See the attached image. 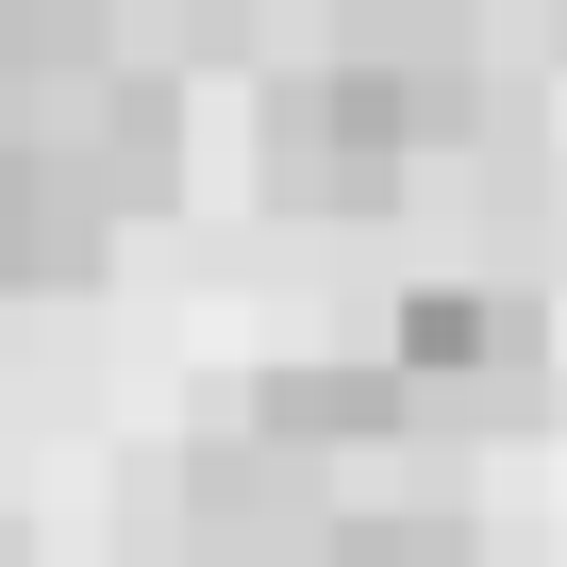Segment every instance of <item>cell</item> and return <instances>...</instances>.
<instances>
[{
  "instance_id": "obj_1",
  "label": "cell",
  "mask_w": 567,
  "mask_h": 567,
  "mask_svg": "<svg viewBox=\"0 0 567 567\" xmlns=\"http://www.w3.org/2000/svg\"><path fill=\"white\" fill-rule=\"evenodd\" d=\"M417 134H467V34H434V18L267 68V200H301V217H384Z\"/></svg>"
},
{
  "instance_id": "obj_2",
  "label": "cell",
  "mask_w": 567,
  "mask_h": 567,
  "mask_svg": "<svg viewBox=\"0 0 567 567\" xmlns=\"http://www.w3.org/2000/svg\"><path fill=\"white\" fill-rule=\"evenodd\" d=\"M534 368H550V301H534V284L434 267V284H401V318H384V384L417 417H501V401H534Z\"/></svg>"
},
{
  "instance_id": "obj_3",
  "label": "cell",
  "mask_w": 567,
  "mask_h": 567,
  "mask_svg": "<svg viewBox=\"0 0 567 567\" xmlns=\"http://www.w3.org/2000/svg\"><path fill=\"white\" fill-rule=\"evenodd\" d=\"M134 517H151V550H184V567H284V550L334 534V517H318V467L267 451V434H200V451H167V467L134 484Z\"/></svg>"
},
{
  "instance_id": "obj_4",
  "label": "cell",
  "mask_w": 567,
  "mask_h": 567,
  "mask_svg": "<svg viewBox=\"0 0 567 567\" xmlns=\"http://www.w3.org/2000/svg\"><path fill=\"white\" fill-rule=\"evenodd\" d=\"M101 234H117V200H101V167L68 151V134H0V284H101Z\"/></svg>"
},
{
  "instance_id": "obj_5",
  "label": "cell",
  "mask_w": 567,
  "mask_h": 567,
  "mask_svg": "<svg viewBox=\"0 0 567 567\" xmlns=\"http://www.w3.org/2000/svg\"><path fill=\"white\" fill-rule=\"evenodd\" d=\"M401 417H417V401L384 384V351H301V368H267V384H250L234 434H267V451H301V467H318V451H368V434H401Z\"/></svg>"
},
{
  "instance_id": "obj_6",
  "label": "cell",
  "mask_w": 567,
  "mask_h": 567,
  "mask_svg": "<svg viewBox=\"0 0 567 567\" xmlns=\"http://www.w3.org/2000/svg\"><path fill=\"white\" fill-rule=\"evenodd\" d=\"M84 167H101V200L134 217V200H167L184 184V84L167 68H101V101H84V134H68Z\"/></svg>"
},
{
  "instance_id": "obj_7",
  "label": "cell",
  "mask_w": 567,
  "mask_h": 567,
  "mask_svg": "<svg viewBox=\"0 0 567 567\" xmlns=\"http://www.w3.org/2000/svg\"><path fill=\"white\" fill-rule=\"evenodd\" d=\"M318 567H484V534H467V517H434V501H401V517H334V534H318Z\"/></svg>"
},
{
  "instance_id": "obj_8",
  "label": "cell",
  "mask_w": 567,
  "mask_h": 567,
  "mask_svg": "<svg viewBox=\"0 0 567 567\" xmlns=\"http://www.w3.org/2000/svg\"><path fill=\"white\" fill-rule=\"evenodd\" d=\"M0 68H84V84H101L117 34L84 18V0H0Z\"/></svg>"
},
{
  "instance_id": "obj_9",
  "label": "cell",
  "mask_w": 567,
  "mask_h": 567,
  "mask_svg": "<svg viewBox=\"0 0 567 567\" xmlns=\"http://www.w3.org/2000/svg\"><path fill=\"white\" fill-rule=\"evenodd\" d=\"M0 567H18V534H0Z\"/></svg>"
}]
</instances>
